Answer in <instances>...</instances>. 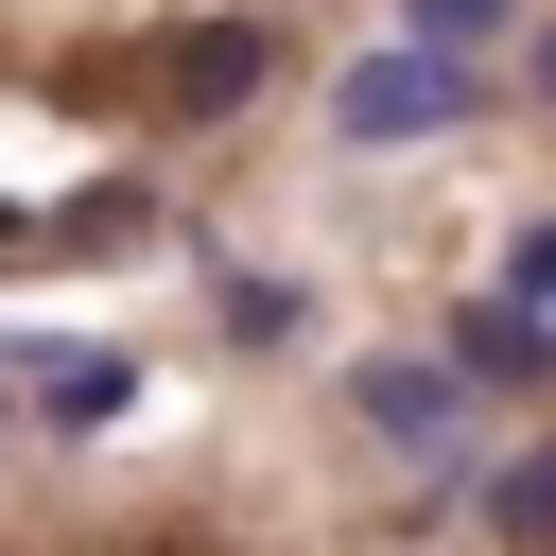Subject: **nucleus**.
Here are the masks:
<instances>
[{
	"label": "nucleus",
	"instance_id": "obj_8",
	"mask_svg": "<svg viewBox=\"0 0 556 556\" xmlns=\"http://www.w3.org/2000/svg\"><path fill=\"white\" fill-rule=\"evenodd\" d=\"M504 295H521V313L556 295V226H521V243H504Z\"/></svg>",
	"mask_w": 556,
	"mask_h": 556
},
{
	"label": "nucleus",
	"instance_id": "obj_3",
	"mask_svg": "<svg viewBox=\"0 0 556 556\" xmlns=\"http://www.w3.org/2000/svg\"><path fill=\"white\" fill-rule=\"evenodd\" d=\"M261 52H278L261 17H191V35L156 52V104H243V87H261Z\"/></svg>",
	"mask_w": 556,
	"mask_h": 556
},
{
	"label": "nucleus",
	"instance_id": "obj_2",
	"mask_svg": "<svg viewBox=\"0 0 556 556\" xmlns=\"http://www.w3.org/2000/svg\"><path fill=\"white\" fill-rule=\"evenodd\" d=\"M348 417H365L382 452H417V469H434V452L469 434V382H452V365H348Z\"/></svg>",
	"mask_w": 556,
	"mask_h": 556
},
{
	"label": "nucleus",
	"instance_id": "obj_9",
	"mask_svg": "<svg viewBox=\"0 0 556 556\" xmlns=\"http://www.w3.org/2000/svg\"><path fill=\"white\" fill-rule=\"evenodd\" d=\"M539 104H556V17H539Z\"/></svg>",
	"mask_w": 556,
	"mask_h": 556
},
{
	"label": "nucleus",
	"instance_id": "obj_5",
	"mask_svg": "<svg viewBox=\"0 0 556 556\" xmlns=\"http://www.w3.org/2000/svg\"><path fill=\"white\" fill-rule=\"evenodd\" d=\"M452 382H556V313H521V295L469 313V330H452Z\"/></svg>",
	"mask_w": 556,
	"mask_h": 556
},
{
	"label": "nucleus",
	"instance_id": "obj_7",
	"mask_svg": "<svg viewBox=\"0 0 556 556\" xmlns=\"http://www.w3.org/2000/svg\"><path fill=\"white\" fill-rule=\"evenodd\" d=\"M504 17H521V0H400V52H452V70H469Z\"/></svg>",
	"mask_w": 556,
	"mask_h": 556
},
{
	"label": "nucleus",
	"instance_id": "obj_4",
	"mask_svg": "<svg viewBox=\"0 0 556 556\" xmlns=\"http://www.w3.org/2000/svg\"><path fill=\"white\" fill-rule=\"evenodd\" d=\"M17 400L70 434V417H122V400H139V365H122V348H35V365H17Z\"/></svg>",
	"mask_w": 556,
	"mask_h": 556
},
{
	"label": "nucleus",
	"instance_id": "obj_1",
	"mask_svg": "<svg viewBox=\"0 0 556 556\" xmlns=\"http://www.w3.org/2000/svg\"><path fill=\"white\" fill-rule=\"evenodd\" d=\"M486 87L452 70V52H348V87H330V139H434V122H469Z\"/></svg>",
	"mask_w": 556,
	"mask_h": 556
},
{
	"label": "nucleus",
	"instance_id": "obj_6",
	"mask_svg": "<svg viewBox=\"0 0 556 556\" xmlns=\"http://www.w3.org/2000/svg\"><path fill=\"white\" fill-rule=\"evenodd\" d=\"M486 539H504V556H556V452L486 469Z\"/></svg>",
	"mask_w": 556,
	"mask_h": 556
}]
</instances>
